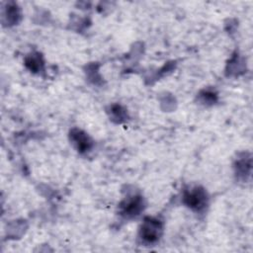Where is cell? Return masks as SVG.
Returning <instances> with one entry per match:
<instances>
[{
	"instance_id": "cell-1",
	"label": "cell",
	"mask_w": 253,
	"mask_h": 253,
	"mask_svg": "<svg viewBox=\"0 0 253 253\" xmlns=\"http://www.w3.org/2000/svg\"><path fill=\"white\" fill-rule=\"evenodd\" d=\"M163 231V224L158 218L146 217L139 229L141 239L147 243H154L159 240Z\"/></svg>"
},
{
	"instance_id": "cell-2",
	"label": "cell",
	"mask_w": 253,
	"mask_h": 253,
	"mask_svg": "<svg viewBox=\"0 0 253 253\" xmlns=\"http://www.w3.org/2000/svg\"><path fill=\"white\" fill-rule=\"evenodd\" d=\"M183 202L193 211H200L206 208L208 204V196L204 189L195 187L184 193Z\"/></svg>"
},
{
	"instance_id": "cell-3",
	"label": "cell",
	"mask_w": 253,
	"mask_h": 253,
	"mask_svg": "<svg viewBox=\"0 0 253 253\" xmlns=\"http://www.w3.org/2000/svg\"><path fill=\"white\" fill-rule=\"evenodd\" d=\"M120 206L122 214L126 217H132L139 214V212L143 210V200L140 196L134 195L127 197L121 203Z\"/></svg>"
},
{
	"instance_id": "cell-4",
	"label": "cell",
	"mask_w": 253,
	"mask_h": 253,
	"mask_svg": "<svg viewBox=\"0 0 253 253\" xmlns=\"http://www.w3.org/2000/svg\"><path fill=\"white\" fill-rule=\"evenodd\" d=\"M70 138L72 142L75 144L79 152H86L91 149L93 143L91 138L80 129H72L70 132Z\"/></svg>"
},
{
	"instance_id": "cell-5",
	"label": "cell",
	"mask_w": 253,
	"mask_h": 253,
	"mask_svg": "<svg viewBox=\"0 0 253 253\" xmlns=\"http://www.w3.org/2000/svg\"><path fill=\"white\" fill-rule=\"evenodd\" d=\"M25 64L31 71L39 72L42 69L43 61L42 59V56L39 53H33L26 57Z\"/></svg>"
}]
</instances>
